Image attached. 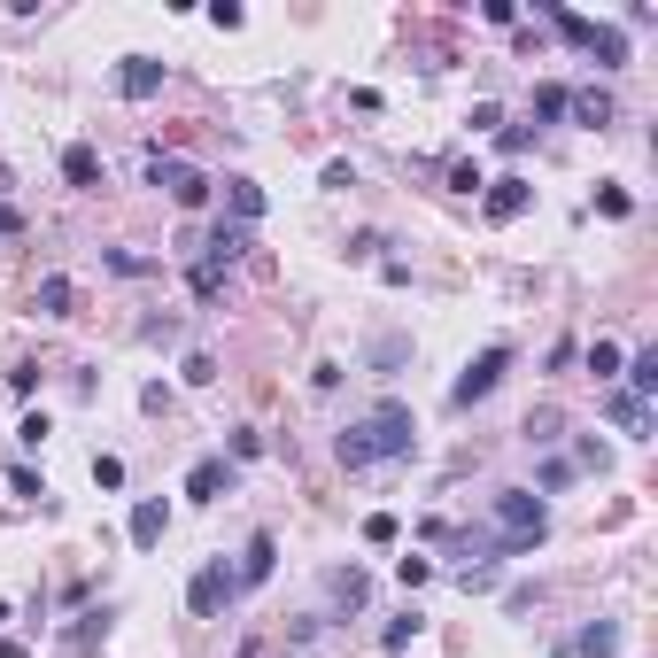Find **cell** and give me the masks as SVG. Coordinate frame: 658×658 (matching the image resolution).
<instances>
[{"label":"cell","instance_id":"obj_1","mask_svg":"<svg viewBox=\"0 0 658 658\" xmlns=\"http://www.w3.org/2000/svg\"><path fill=\"white\" fill-rule=\"evenodd\" d=\"M411 442H419V419H411V403H380L372 419H357L349 434H341V465H349V473H364V465L411 457Z\"/></svg>","mask_w":658,"mask_h":658},{"label":"cell","instance_id":"obj_2","mask_svg":"<svg viewBox=\"0 0 658 658\" xmlns=\"http://www.w3.org/2000/svg\"><path fill=\"white\" fill-rule=\"evenodd\" d=\"M542 535H550V511H542V496L504 488V496H496V558H527Z\"/></svg>","mask_w":658,"mask_h":658},{"label":"cell","instance_id":"obj_3","mask_svg":"<svg viewBox=\"0 0 658 658\" xmlns=\"http://www.w3.org/2000/svg\"><path fill=\"white\" fill-rule=\"evenodd\" d=\"M550 24L566 31V39L581 47V55H597L604 70H620V62H628V39H620L612 24H589V16H573V8H550Z\"/></svg>","mask_w":658,"mask_h":658},{"label":"cell","instance_id":"obj_4","mask_svg":"<svg viewBox=\"0 0 658 658\" xmlns=\"http://www.w3.org/2000/svg\"><path fill=\"white\" fill-rule=\"evenodd\" d=\"M148 186H171L179 210H202V202H210V179H202L194 163H179V155H163V148L148 155Z\"/></svg>","mask_w":658,"mask_h":658},{"label":"cell","instance_id":"obj_5","mask_svg":"<svg viewBox=\"0 0 658 658\" xmlns=\"http://www.w3.org/2000/svg\"><path fill=\"white\" fill-rule=\"evenodd\" d=\"M240 597V573L225 566V558H210V566L194 573V589H186V604H194V620H217L225 604Z\"/></svg>","mask_w":658,"mask_h":658},{"label":"cell","instance_id":"obj_6","mask_svg":"<svg viewBox=\"0 0 658 658\" xmlns=\"http://www.w3.org/2000/svg\"><path fill=\"white\" fill-rule=\"evenodd\" d=\"M504 364H511V349H480V357L465 364V380L449 388V403H457V411H473L480 395H496V380H504Z\"/></svg>","mask_w":658,"mask_h":658},{"label":"cell","instance_id":"obj_7","mask_svg":"<svg viewBox=\"0 0 658 658\" xmlns=\"http://www.w3.org/2000/svg\"><path fill=\"white\" fill-rule=\"evenodd\" d=\"M117 93H124V101H155V93H163V62L132 55V62L117 70Z\"/></svg>","mask_w":658,"mask_h":658},{"label":"cell","instance_id":"obj_8","mask_svg":"<svg viewBox=\"0 0 658 658\" xmlns=\"http://www.w3.org/2000/svg\"><path fill=\"white\" fill-rule=\"evenodd\" d=\"M163 527H171V511H163V496H148V504H132V550H155V542H163Z\"/></svg>","mask_w":658,"mask_h":658},{"label":"cell","instance_id":"obj_9","mask_svg":"<svg viewBox=\"0 0 658 658\" xmlns=\"http://www.w3.org/2000/svg\"><path fill=\"white\" fill-rule=\"evenodd\" d=\"M70 302H78V287H70L62 271H47V279H39V295H31V310H39V318H70Z\"/></svg>","mask_w":658,"mask_h":658},{"label":"cell","instance_id":"obj_10","mask_svg":"<svg viewBox=\"0 0 658 658\" xmlns=\"http://www.w3.org/2000/svg\"><path fill=\"white\" fill-rule=\"evenodd\" d=\"M604 411H612V426H620V434H635V442H643V426H651V403H635L628 388H612V395H604Z\"/></svg>","mask_w":658,"mask_h":658},{"label":"cell","instance_id":"obj_11","mask_svg":"<svg viewBox=\"0 0 658 658\" xmlns=\"http://www.w3.org/2000/svg\"><path fill=\"white\" fill-rule=\"evenodd\" d=\"M271 558H279V542H271V535H256V542H248V550H240V589H256V581H271Z\"/></svg>","mask_w":658,"mask_h":658},{"label":"cell","instance_id":"obj_12","mask_svg":"<svg viewBox=\"0 0 658 658\" xmlns=\"http://www.w3.org/2000/svg\"><path fill=\"white\" fill-rule=\"evenodd\" d=\"M225 210H233V225H256V217H264V186L256 179H225Z\"/></svg>","mask_w":658,"mask_h":658},{"label":"cell","instance_id":"obj_13","mask_svg":"<svg viewBox=\"0 0 658 658\" xmlns=\"http://www.w3.org/2000/svg\"><path fill=\"white\" fill-rule=\"evenodd\" d=\"M566 109L581 124H589V132H604V124H612V93H597V86H581V93H566Z\"/></svg>","mask_w":658,"mask_h":658},{"label":"cell","instance_id":"obj_14","mask_svg":"<svg viewBox=\"0 0 658 658\" xmlns=\"http://www.w3.org/2000/svg\"><path fill=\"white\" fill-rule=\"evenodd\" d=\"M527 210V179H488V217L504 225V217Z\"/></svg>","mask_w":658,"mask_h":658},{"label":"cell","instance_id":"obj_15","mask_svg":"<svg viewBox=\"0 0 658 658\" xmlns=\"http://www.w3.org/2000/svg\"><path fill=\"white\" fill-rule=\"evenodd\" d=\"M566 658H620V628H612V620H597V628H581V643H573Z\"/></svg>","mask_w":658,"mask_h":658},{"label":"cell","instance_id":"obj_16","mask_svg":"<svg viewBox=\"0 0 658 658\" xmlns=\"http://www.w3.org/2000/svg\"><path fill=\"white\" fill-rule=\"evenodd\" d=\"M225 480H233V473H225V457H202V465L186 473V496H194V504H210V496L225 488Z\"/></svg>","mask_w":658,"mask_h":658},{"label":"cell","instance_id":"obj_17","mask_svg":"<svg viewBox=\"0 0 658 658\" xmlns=\"http://www.w3.org/2000/svg\"><path fill=\"white\" fill-rule=\"evenodd\" d=\"M62 179H70V186H101V155H93L86 140H78V148H62Z\"/></svg>","mask_w":658,"mask_h":658},{"label":"cell","instance_id":"obj_18","mask_svg":"<svg viewBox=\"0 0 658 658\" xmlns=\"http://www.w3.org/2000/svg\"><path fill=\"white\" fill-rule=\"evenodd\" d=\"M628 395H635V403H651V395H658V349L628 357Z\"/></svg>","mask_w":658,"mask_h":658},{"label":"cell","instance_id":"obj_19","mask_svg":"<svg viewBox=\"0 0 658 658\" xmlns=\"http://www.w3.org/2000/svg\"><path fill=\"white\" fill-rule=\"evenodd\" d=\"M240 248H248V225H217V233H210V256H202V264H217V271H225V264L240 256Z\"/></svg>","mask_w":658,"mask_h":658},{"label":"cell","instance_id":"obj_20","mask_svg":"<svg viewBox=\"0 0 658 658\" xmlns=\"http://www.w3.org/2000/svg\"><path fill=\"white\" fill-rule=\"evenodd\" d=\"M326 589H333V604H364L372 597V581H364L357 566H341V573H326Z\"/></svg>","mask_w":658,"mask_h":658},{"label":"cell","instance_id":"obj_21","mask_svg":"<svg viewBox=\"0 0 658 658\" xmlns=\"http://www.w3.org/2000/svg\"><path fill=\"white\" fill-rule=\"evenodd\" d=\"M419 635H426V620H419V612H411V620H388V635H380V651H411Z\"/></svg>","mask_w":658,"mask_h":658},{"label":"cell","instance_id":"obj_22","mask_svg":"<svg viewBox=\"0 0 658 658\" xmlns=\"http://www.w3.org/2000/svg\"><path fill=\"white\" fill-rule=\"evenodd\" d=\"M620 341H597V349H589V372H597V380H620Z\"/></svg>","mask_w":658,"mask_h":658},{"label":"cell","instance_id":"obj_23","mask_svg":"<svg viewBox=\"0 0 658 658\" xmlns=\"http://www.w3.org/2000/svg\"><path fill=\"white\" fill-rule=\"evenodd\" d=\"M8 488H16V496H24V504H47V480L31 473V465H16V473H8Z\"/></svg>","mask_w":658,"mask_h":658},{"label":"cell","instance_id":"obj_24","mask_svg":"<svg viewBox=\"0 0 658 658\" xmlns=\"http://www.w3.org/2000/svg\"><path fill=\"white\" fill-rule=\"evenodd\" d=\"M186 287H194L202 302H217V287H225V271H217V264H194V271H186Z\"/></svg>","mask_w":658,"mask_h":658},{"label":"cell","instance_id":"obj_25","mask_svg":"<svg viewBox=\"0 0 658 658\" xmlns=\"http://www.w3.org/2000/svg\"><path fill=\"white\" fill-rule=\"evenodd\" d=\"M179 372H186V388H210V380H217V364H210V349H194V357H186V364H179Z\"/></svg>","mask_w":658,"mask_h":658},{"label":"cell","instance_id":"obj_26","mask_svg":"<svg viewBox=\"0 0 658 658\" xmlns=\"http://www.w3.org/2000/svg\"><path fill=\"white\" fill-rule=\"evenodd\" d=\"M535 117H566V86H535Z\"/></svg>","mask_w":658,"mask_h":658},{"label":"cell","instance_id":"obj_27","mask_svg":"<svg viewBox=\"0 0 658 658\" xmlns=\"http://www.w3.org/2000/svg\"><path fill=\"white\" fill-rule=\"evenodd\" d=\"M403 535V527H395V511H372V519H364V542H395Z\"/></svg>","mask_w":658,"mask_h":658},{"label":"cell","instance_id":"obj_28","mask_svg":"<svg viewBox=\"0 0 658 658\" xmlns=\"http://www.w3.org/2000/svg\"><path fill=\"white\" fill-rule=\"evenodd\" d=\"M449 186H457V194H480L488 179H480V163H449Z\"/></svg>","mask_w":658,"mask_h":658},{"label":"cell","instance_id":"obj_29","mask_svg":"<svg viewBox=\"0 0 658 658\" xmlns=\"http://www.w3.org/2000/svg\"><path fill=\"white\" fill-rule=\"evenodd\" d=\"M16 442H24V449H39V442H47V411H31V419L16 426Z\"/></svg>","mask_w":658,"mask_h":658},{"label":"cell","instance_id":"obj_30","mask_svg":"<svg viewBox=\"0 0 658 658\" xmlns=\"http://www.w3.org/2000/svg\"><path fill=\"white\" fill-rule=\"evenodd\" d=\"M465 124H473V132H496V124H504V109H496V101H473V117H465Z\"/></svg>","mask_w":658,"mask_h":658},{"label":"cell","instance_id":"obj_31","mask_svg":"<svg viewBox=\"0 0 658 658\" xmlns=\"http://www.w3.org/2000/svg\"><path fill=\"white\" fill-rule=\"evenodd\" d=\"M16 225H24V217H16V202H0V233H16Z\"/></svg>","mask_w":658,"mask_h":658},{"label":"cell","instance_id":"obj_32","mask_svg":"<svg viewBox=\"0 0 658 658\" xmlns=\"http://www.w3.org/2000/svg\"><path fill=\"white\" fill-rule=\"evenodd\" d=\"M0 658H24V643H0Z\"/></svg>","mask_w":658,"mask_h":658},{"label":"cell","instance_id":"obj_33","mask_svg":"<svg viewBox=\"0 0 658 658\" xmlns=\"http://www.w3.org/2000/svg\"><path fill=\"white\" fill-rule=\"evenodd\" d=\"M0 620H8V604H0Z\"/></svg>","mask_w":658,"mask_h":658}]
</instances>
